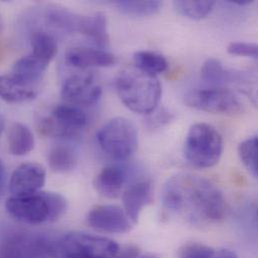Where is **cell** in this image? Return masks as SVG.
I'll list each match as a JSON object with an SVG mask.
<instances>
[{
  "label": "cell",
  "instance_id": "cell-31",
  "mask_svg": "<svg viewBox=\"0 0 258 258\" xmlns=\"http://www.w3.org/2000/svg\"><path fill=\"white\" fill-rule=\"evenodd\" d=\"M4 185H5V170L2 163L0 162V196L3 192Z\"/></svg>",
  "mask_w": 258,
  "mask_h": 258
},
{
  "label": "cell",
  "instance_id": "cell-21",
  "mask_svg": "<svg viewBox=\"0 0 258 258\" xmlns=\"http://www.w3.org/2000/svg\"><path fill=\"white\" fill-rule=\"evenodd\" d=\"M31 55L39 59L46 66L55 57L57 53V42L48 32L43 30L33 31L30 35Z\"/></svg>",
  "mask_w": 258,
  "mask_h": 258
},
{
  "label": "cell",
  "instance_id": "cell-18",
  "mask_svg": "<svg viewBox=\"0 0 258 258\" xmlns=\"http://www.w3.org/2000/svg\"><path fill=\"white\" fill-rule=\"evenodd\" d=\"M201 79L211 87H222L226 84L241 83L244 75L235 71L226 70L216 58L206 59L201 68Z\"/></svg>",
  "mask_w": 258,
  "mask_h": 258
},
{
  "label": "cell",
  "instance_id": "cell-12",
  "mask_svg": "<svg viewBox=\"0 0 258 258\" xmlns=\"http://www.w3.org/2000/svg\"><path fill=\"white\" fill-rule=\"evenodd\" d=\"M46 172L42 165L27 162L19 165L12 173L9 189L13 195H26L38 192L45 183Z\"/></svg>",
  "mask_w": 258,
  "mask_h": 258
},
{
  "label": "cell",
  "instance_id": "cell-8",
  "mask_svg": "<svg viewBox=\"0 0 258 258\" xmlns=\"http://www.w3.org/2000/svg\"><path fill=\"white\" fill-rule=\"evenodd\" d=\"M184 102L193 109L215 115L235 116L243 110L238 97L223 87L192 90L185 95Z\"/></svg>",
  "mask_w": 258,
  "mask_h": 258
},
{
  "label": "cell",
  "instance_id": "cell-36",
  "mask_svg": "<svg viewBox=\"0 0 258 258\" xmlns=\"http://www.w3.org/2000/svg\"><path fill=\"white\" fill-rule=\"evenodd\" d=\"M2 29H3V22H2V19L0 17V32L2 31Z\"/></svg>",
  "mask_w": 258,
  "mask_h": 258
},
{
  "label": "cell",
  "instance_id": "cell-11",
  "mask_svg": "<svg viewBox=\"0 0 258 258\" xmlns=\"http://www.w3.org/2000/svg\"><path fill=\"white\" fill-rule=\"evenodd\" d=\"M87 221L97 230L108 233H127L132 229V221L125 210L117 205H101L92 209Z\"/></svg>",
  "mask_w": 258,
  "mask_h": 258
},
{
  "label": "cell",
  "instance_id": "cell-16",
  "mask_svg": "<svg viewBox=\"0 0 258 258\" xmlns=\"http://www.w3.org/2000/svg\"><path fill=\"white\" fill-rule=\"evenodd\" d=\"M128 174L120 166H108L104 168L95 179L96 190L104 197L115 199L122 193Z\"/></svg>",
  "mask_w": 258,
  "mask_h": 258
},
{
  "label": "cell",
  "instance_id": "cell-22",
  "mask_svg": "<svg viewBox=\"0 0 258 258\" xmlns=\"http://www.w3.org/2000/svg\"><path fill=\"white\" fill-rule=\"evenodd\" d=\"M8 150L14 156H24L34 147V137L31 131L21 123L11 125L7 137Z\"/></svg>",
  "mask_w": 258,
  "mask_h": 258
},
{
  "label": "cell",
  "instance_id": "cell-3",
  "mask_svg": "<svg viewBox=\"0 0 258 258\" xmlns=\"http://www.w3.org/2000/svg\"><path fill=\"white\" fill-rule=\"evenodd\" d=\"M5 207L16 220L38 225L59 219L68 209V202L58 193L38 191L26 195H13L6 201Z\"/></svg>",
  "mask_w": 258,
  "mask_h": 258
},
{
  "label": "cell",
  "instance_id": "cell-30",
  "mask_svg": "<svg viewBox=\"0 0 258 258\" xmlns=\"http://www.w3.org/2000/svg\"><path fill=\"white\" fill-rule=\"evenodd\" d=\"M173 119V115L171 113H169L166 110H163L159 113H157L156 115H153L149 120H148V124L150 126V128L153 129H157L162 127L165 124L170 123V121Z\"/></svg>",
  "mask_w": 258,
  "mask_h": 258
},
{
  "label": "cell",
  "instance_id": "cell-14",
  "mask_svg": "<svg viewBox=\"0 0 258 258\" xmlns=\"http://www.w3.org/2000/svg\"><path fill=\"white\" fill-rule=\"evenodd\" d=\"M153 201V187L149 180H140L125 190L123 194L124 210L132 223H137L143 209Z\"/></svg>",
  "mask_w": 258,
  "mask_h": 258
},
{
  "label": "cell",
  "instance_id": "cell-25",
  "mask_svg": "<svg viewBox=\"0 0 258 258\" xmlns=\"http://www.w3.org/2000/svg\"><path fill=\"white\" fill-rule=\"evenodd\" d=\"M114 5L124 14L134 17L152 16L158 13L162 7V2L158 0L148 1H116Z\"/></svg>",
  "mask_w": 258,
  "mask_h": 258
},
{
  "label": "cell",
  "instance_id": "cell-6",
  "mask_svg": "<svg viewBox=\"0 0 258 258\" xmlns=\"http://www.w3.org/2000/svg\"><path fill=\"white\" fill-rule=\"evenodd\" d=\"M55 240L40 232L13 230L0 241V258L51 257Z\"/></svg>",
  "mask_w": 258,
  "mask_h": 258
},
{
  "label": "cell",
  "instance_id": "cell-13",
  "mask_svg": "<svg viewBox=\"0 0 258 258\" xmlns=\"http://www.w3.org/2000/svg\"><path fill=\"white\" fill-rule=\"evenodd\" d=\"M67 62L78 69L88 68H108L117 62L116 56L101 48L87 46H75L66 53Z\"/></svg>",
  "mask_w": 258,
  "mask_h": 258
},
{
  "label": "cell",
  "instance_id": "cell-35",
  "mask_svg": "<svg viewBox=\"0 0 258 258\" xmlns=\"http://www.w3.org/2000/svg\"><path fill=\"white\" fill-rule=\"evenodd\" d=\"M3 51H4V46L0 43V56L2 55V53H3Z\"/></svg>",
  "mask_w": 258,
  "mask_h": 258
},
{
  "label": "cell",
  "instance_id": "cell-17",
  "mask_svg": "<svg viewBox=\"0 0 258 258\" xmlns=\"http://www.w3.org/2000/svg\"><path fill=\"white\" fill-rule=\"evenodd\" d=\"M45 24L55 30L74 33L81 32L83 15L76 14L63 7L48 6L43 14Z\"/></svg>",
  "mask_w": 258,
  "mask_h": 258
},
{
  "label": "cell",
  "instance_id": "cell-29",
  "mask_svg": "<svg viewBox=\"0 0 258 258\" xmlns=\"http://www.w3.org/2000/svg\"><path fill=\"white\" fill-rule=\"evenodd\" d=\"M228 53L236 56H245L256 59L258 56V46L254 42L234 41L227 47Z\"/></svg>",
  "mask_w": 258,
  "mask_h": 258
},
{
  "label": "cell",
  "instance_id": "cell-10",
  "mask_svg": "<svg viewBox=\"0 0 258 258\" xmlns=\"http://www.w3.org/2000/svg\"><path fill=\"white\" fill-rule=\"evenodd\" d=\"M64 103L81 107L96 104L102 97V87L91 74H76L69 77L60 91Z\"/></svg>",
  "mask_w": 258,
  "mask_h": 258
},
{
  "label": "cell",
  "instance_id": "cell-23",
  "mask_svg": "<svg viewBox=\"0 0 258 258\" xmlns=\"http://www.w3.org/2000/svg\"><path fill=\"white\" fill-rule=\"evenodd\" d=\"M48 66L31 54L19 58L13 66L12 74L23 81L38 86Z\"/></svg>",
  "mask_w": 258,
  "mask_h": 258
},
{
  "label": "cell",
  "instance_id": "cell-1",
  "mask_svg": "<svg viewBox=\"0 0 258 258\" xmlns=\"http://www.w3.org/2000/svg\"><path fill=\"white\" fill-rule=\"evenodd\" d=\"M162 201L170 214L195 226L216 224L226 214L222 192L198 175L182 173L171 177L164 185Z\"/></svg>",
  "mask_w": 258,
  "mask_h": 258
},
{
  "label": "cell",
  "instance_id": "cell-24",
  "mask_svg": "<svg viewBox=\"0 0 258 258\" xmlns=\"http://www.w3.org/2000/svg\"><path fill=\"white\" fill-rule=\"evenodd\" d=\"M135 67L148 74L157 76L168 69V61L165 56L150 50H140L134 54Z\"/></svg>",
  "mask_w": 258,
  "mask_h": 258
},
{
  "label": "cell",
  "instance_id": "cell-5",
  "mask_svg": "<svg viewBox=\"0 0 258 258\" xmlns=\"http://www.w3.org/2000/svg\"><path fill=\"white\" fill-rule=\"evenodd\" d=\"M223 149V138L218 130L205 123H197L188 131L184 155L191 166L207 169L220 161Z\"/></svg>",
  "mask_w": 258,
  "mask_h": 258
},
{
  "label": "cell",
  "instance_id": "cell-4",
  "mask_svg": "<svg viewBox=\"0 0 258 258\" xmlns=\"http://www.w3.org/2000/svg\"><path fill=\"white\" fill-rule=\"evenodd\" d=\"M135 250L122 251L113 240L83 232H71L55 240L52 258H135Z\"/></svg>",
  "mask_w": 258,
  "mask_h": 258
},
{
  "label": "cell",
  "instance_id": "cell-27",
  "mask_svg": "<svg viewBox=\"0 0 258 258\" xmlns=\"http://www.w3.org/2000/svg\"><path fill=\"white\" fill-rule=\"evenodd\" d=\"M178 258H237L235 253L228 249H217L200 243L185 245Z\"/></svg>",
  "mask_w": 258,
  "mask_h": 258
},
{
  "label": "cell",
  "instance_id": "cell-34",
  "mask_svg": "<svg viewBox=\"0 0 258 258\" xmlns=\"http://www.w3.org/2000/svg\"><path fill=\"white\" fill-rule=\"evenodd\" d=\"M135 258H155L153 255H150V254H148V255H143V256H136Z\"/></svg>",
  "mask_w": 258,
  "mask_h": 258
},
{
  "label": "cell",
  "instance_id": "cell-26",
  "mask_svg": "<svg viewBox=\"0 0 258 258\" xmlns=\"http://www.w3.org/2000/svg\"><path fill=\"white\" fill-rule=\"evenodd\" d=\"M176 11L189 19L200 20L208 16L215 5L214 1H174Z\"/></svg>",
  "mask_w": 258,
  "mask_h": 258
},
{
  "label": "cell",
  "instance_id": "cell-7",
  "mask_svg": "<svg viewBox=\"0 0 258 258\" xmlns=\"http://www.w3.org/2000/svg\"><path fill=\"white\" fill-rule=\"evenodd\" d=\"M97 140L108 155L124 160L134 155L138 148V130L132 121L118 117L107 122L98 131Z\"/></svg>",
  "mask_w": 258,
  "mask_h": 258
},
{
  "label": "cell",
  "instance_id": "cell-32",
  "mask_svg": "<svg viewBox=\"0 0 258 258\" xmlns=\"http://www.w3.org/2000/svg\"><path fill=\"white\" fill-rule=\"evenodd\" d=\"M253 1H249V0H232V1H228V3L230 4H234V5H237V6H246V5H249L251 4Z\"/></svg>",
  "mask_w": 258,
  "mask_h": 258
},
{
  "label": "cell",
  "instance_id": "cell-2",
  "mask_svg": "<svg viewBox=\"0 0 258 258\" xmlns=\"http://www.w3.org/2000/svg\"><path fill=\"white\" fill-rule=\"evenodd\" d=\"M116 89L122 103L138 114L153 113L162 96V87L157 76L143 72L135 66L119 74Z\"/></svg>",
  "mask_w": 258,
  "mask_h": 258
},
{
  "label": "cell",
  "instance_id": "cell-9",
  "mask_svg": "<svg viewBox=\"0 0 258 258\" xmlns=\"http://www.w3.org/2000/svg\"><path fill=\"white\" fill-rule=\"evenodd\" d=\"M87 123L88 117L80 107L64 103L54 106L38 122V131L45 137L69 139L77 136Z\"/></svg>",
  "mask_w": 258,
  "mask_h": 258
},
{
  "label": "cell",
  "instance_id": "cell-15",
  "mask_svg": "<svg viewBox=\"0 0 258 258\" xmlns=\"http://www.w3.org/2000/svg\"><path fill=\"white\" fill-rule=\"evenodd\" d=\"M37 94L38 86L29 84L13 74L0 76V98L7 103H26L35 99Z\"/></svg>",
  "mask_w": 258,
  "mask_h": 258
},
{
  "label": "cell",
  "instance_id": "cell-33",
  "mask_svg": "<svg viewBox=\"0 0 258 258\" xmlns=\"http://www.w3.org/2000/svg\"><path fill=\"white\" fill-rule=\"evenodd\" d=\"M3 129H4V120H3V118L0 116V135H1Z\"/></svg>",
  "mask_w": 258,
  "mask_h": 258
},
{
  "label": "cell",
  "instance_id": "cell-28",
  "mask_svg": "<svg viewBox=\"0 0 258 258\" xmlns=\"http://www.w3.org/2000/svg\"><path fill=\"white\" fill-rule=\"evenodd\" d=\"M257 150V136L244 140L238 147V154L242 164L254 178H257L258 175Z\"/></svg>",
  "mask_w": 258,
  "mask_h": 258
},
{
  "label": "cell",
  "instance_id": "cell-19",
  "mask_svg": "<svg viewBox=\"0 0 258 258\" xmlns=\"http://www.w3.org/2000/svg\"><path fill=\"white\" fill-rule=\"evenodd\" d=\"M47 160L48 165L53 172L70 173L78 166L79 152L70 144L58 143L50 148Z\"/></svg>",
  "mask_w": 258,
  "mask_h": 258
},
{
  "label": "cell",
  "instance_id": "cell-20",
  "mask_svg": "<svg viewBox=\"0 0 258 258\" xmlns=\"http://www.w3.org/2000/svg\"><path fill=\"white\" fill-rule=\"evenodd\" d=\"M80 33L87 35L101 49H106L110 46L107 17L102 12L84 16Z\"/></svg>",
  "mask_w": 258,
  "mask_h": 258
}]
</instances>
